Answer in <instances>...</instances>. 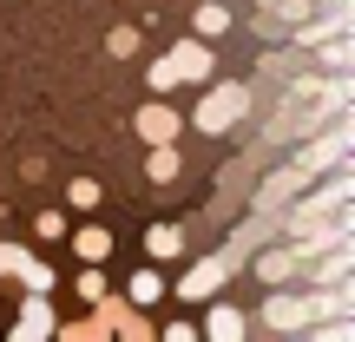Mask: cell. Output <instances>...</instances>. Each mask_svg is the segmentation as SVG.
<instances>
[{"label": "cell", "instance_id": "1", "mask_svg": "<svg viewBox=\"0 0 355 342\" xmlns=\"http://www.w3.org/2000/svg\"><path fill=\"white\" fill-rule=\"evenodd\" d=\"M243 119H250V86H243V79H204V92H198L184 126L198 132V139H224Z\"/></svg>", "mask_w": 355, "mask_h": 342}, {"label": "cell", "instance_id": "2", "mask_svg": "<svg viewBox=\"0 0 355 342\" xmlns=\"http://www.w3.org/2000/svg\"><path fill=\"white\" fill-rule=\"evenodd\" d=\"M349 152H355V119H349V105H343V112H329V126H316L309 139H296L290 165L303 171V178H322L336 158H349Z\"/></svg>", "mask_w": 355, "mask_h": 342}, {"label": "cell", "instance_id": "3", "mask_svg": "<svg viewBox=\"0 0 355 342\" xmlns=\"http://www.w3.org/2000/svg\"><path fill=\"white\" fill-rule=\"evenodd\" d=\"M263 330H270V336H303V330H309L303 283H270V296H263Z\"/></svg>", "mask_w": 355, "mask_h": 342}, {"label": "cell", "instance_id": "4", "mask_svg": "<svg viewBox=\"0 0 355 342\" xmlns=\"http://www.w3.org/2000/svg\"><path fill=\"white\" fill-rule=\"evenodd\" d=\"M230 277H237V270L224 264V250H211V257H198V264H191L184 277L171 283V296H178V303H204V296H217Z\"/></svg>", "mask_w": 355, "mask_h": 342}, {"label": "cell", "instance_id": "5", "mask_svg": "<svg viewBox=\"0 0 355 342\" xmlns=\"http://www.w3.org/2000/svg\"><path fill=\"white\" fill-rule=\"evenodd\" d=\"M132 132H139L145 145H178V139H184V112H178V105L165 99V92H158V99H145V105H139Z\"/></svg>", "mask_w": 355, "mask_h": 342}, {"label": "cell", "instance_id": "6", "mask_svg": "<svg viewBox=\"0 0 355 342\" xmlns=\"http://www.w3.org/2000/svg\"><path fill=\"white\" fill-rule=\"evenodd\" d=\"M270 237H277V217H270V211L237 217V224H230V237H224V264H230V270H243V257H250V250H263Z\"/></svg>", "mask_w": 355, "mask_h": 342}, {"label": "cell", "instance_id": "7", "mask_svg": "<svg viewBox=\"0 0 355 342\" xmlns=\"http://www.w3.org/2000/svg\"><path fill=\"white\" fill-rule=\"evenodd\" d=\"M303 185H309V178L296 171V165H277V171H263V178H257V191H250V211H270V217H277V211H283V204H290Z\"/></svg>", "mask_w": 355, "mask_h": 342}, {"label": "cell", "instance_id": "8", "mask_svg": "<svg viewBox=\"0 0 355 342\" xmlns=\"http://www.w3.org/2000/svg\"><path fill=\"white\" fill-rule=\"evenodd\" d=\"M204 336H211V342H243V336H250V316H243V303H230L224 290L204 296Z\"/></svg>", "mask_w": 355, "mask_h": 342}, {"label": "cell", "instance_id": "9", "mask_svg": "<svg viewBox=\"0 0 355 342\" xmlns=\"http://www.w3.org/2000/svg\"><path fill=\"white\" fill-rule=\"evenodd\" d=\"M309 13H316V0H257V33L283 40L296 20H309Z\"/></svg>", "mask_w": 355, "mask_h": 342}, {"label": "cell", "instance_id": "10", "mask_svg": "<svg viewBox=\"0 0 355 342\" xmlns=\"http://www.w3.org/2000/svg\"><path fill=\"white\" fill-rule=\"evenodd\" d=\"M165 60H171L178 86H204V79H211V66H217V60H211V46H198V33H191V40H178Z\"/></svg>", "mask_w": 355, "mask_h": 342}, {"label": "cell", "instance_id": "11", "mask_svg": "<svg viewBox=\"0 0 355 342\" xmlns=\"http://www.w3.org/2000/svg\"><path fill=\"white\" fill-rule=\"evenodd\" d=\"M53 303H46V290H26V303H20V316H13V342H33V336H53Z\"/></svg>", "mask_w": 355, "mask_h": 342}, {"label": "cell", "instance_id": "12", "mask_svg": "<svg viewBox=\"0 0 355 342\" xmlns=\"http://www.w3.org/2000/svg\"><path fill=\"white\" fill-rule=\"evenodd\" d=\"M309 53H316V66H322V73H355V26H349V33L316 40Z\"/></svg>", "mask_w": 355, "mask_h": 342}, {"label": "cell", "instance_id": "13", "mask_svg": "<svg viewBox=\"0 0 355 342\" xmlns=\"http://www.w3.org/2000/svg\"><path fill=\"white\" fill-rule=\"evenodd\" d=\"M230 20H237V13H230L224 0H198V13H191V33H198V40H224Z\"/></svg>", "mask_w": 355, "mask_h": 342}, {"label": "cell", "instance_id": "14", "mask_svg": "<svg viewBox=\"0 0 355 342\" xmlns=\"http://www.w3.org/2000/svg\"><path fill=\"white\" fill-rule=\"evenodd\" d=\"M73 257L105 264V257H112V230H105V224H79V230H73Z\"/></svg>", "mask_w": 355, "mask_h": 342}, {"label": "cell", "instance_id": "15", "mask_svg": "<svg viewBox=\"0 0 355 342\" xmlns=\"http://www.w3.org/2000/svg\"><path fill=\"white\" fill-rule=\"evenodd\" d=\"M178 171H184V158H178V145H145V178H152V185H171Z\"/></svg>", "mask_w": 355, "mask_h": 342}, {"label": "cell", "instance_id": "16", "mask_svg": "<svg viewBox=\"0 0 355 342\" xmlns=\"http://www.w3.org/2000/svg\"><path fill=\"white\" fill-rule=\"evenodd\" d=\"M13 283H20V290H46V296H53V283H60V277H53V264H46V257H33V250H26V257H20V270H13Z\"/></svg>", "mask_w": 355, "mask_h": 342}, {"label": "cell", "instance_id": "17", "mask_svg": "<svg viewBox=\"0 0 355 342\" xmlns=\"http://www.w3.org/2000/svg\"><path fill=\"white\" fill-rule=\"evenodd\" d=\"M145 257H184V224H152L145 230Z\"/></svg>", "mask_w": 355, "mask_h": 342}, {"label": "cell", "instance_id": "18", "mask_svg": "<svg viewBox=\"0 0 355 342\" xmlns=\"http://www.w3.org/2000/svg\"><path fill=\"white\" fill-rule=\"evenodd\" d=\"M125 296H132V303H139V309H152L158 296H165V277H158L152 264H145V270H132V283H125Z\"/></svg>", "mask_w": 355, "mask_h": 342}, {"label": "cell", "instance_id": "19", "mask_svg": "<svg viewBox=\"0 0 355 342\" xmlns=\"http://www.w3.org/2000/svg\"><path fill=\"white\" fill-rule=\"evenodd\" d=\"M66 204H73V211H99V204H105V185H99V178H73V185H66Z\"/></svg>", "mask_w": 355, "mask_h": 342}, {"label": "cell", "instance_id": "20", "mask_svg": "<svg viewBox=\"0 0 355 342\" xmlns=\"http://www.w3.org/2000/svg\"><path fill=\"white\" fill-rule=\"evenodd\" d=\"M53 336H66V342H99V336H112L99 316H73V323H53Z\"/></svg>", "mask_w": 355, "mask_h": 342}, {"label": "cell", "instance_id": "21", "mask_svg": "<svg viewBox=\"0 0 355 342\" xmlns=\"http://www.w3.org/2000/svg\"><path fill=\"white\" fill-rule=\"evenodd\" d=\"M139 46H145V33H139V26H112V33H105V53H112V60H132Z\"/></svg>", "mask_w": 355, "mask_h": 342}, {"label": "cell", "instance_id": "22", "mask_svg": "<svg viewBox=\"0 0 355 342\" xmlns=\"http://www.w3.org/2000/svg\"><path fill=\"white\" fill-rule=\"evenodd\" d=\"M33 237H40V243L66 237V217H60V211H33Z\"/></svg>", "mask_w": 355, "mask_h": 342}, {"label": "cell", "instance_id": "23", "mask_svg": "<svg viewBox=\"0 0 355 342\" xmlns=\"http://www.w3.org/2000/svg\"><path fill=\"white\" fill-rule=\"evenodd\" d=\"M73 290H79V296H86V303H92V296L105 290V264H86V270H79V277H73Z\"/></svg>", "mask_w": 355, "mask_h": 342}, {"label": "cell", "instance_id": "24", "mask_svg": "<svg viewBox=\"0 0 355 342\" xmlns=\"http://www.w3.org/2000/svg\"><path fill=\"white\" fill-rule=\"evenodd\" d=\"M112 336H125V342H145V336H152V323H145V309H125Z\"/></svg>", "mask_w": 355, "mask_h": 342}, {"label": "cell", "instance_id": "25", "mask_svg": "<svg viewBox=\"0 0 355 342\" xmlns=\"http://www.w3.org/2000/svg\"><path fill=\"white\" fill-rule=\"evenodd\" d=\"M152 92H178V73H171V60H152Z\"/></svg>", "mask_w": 355, "mask_h": 342}, {"label": "cell", "instance_id": "26", "mask_svg": "<svg viewBox=\"0 0 355 342\" xmlns=\"http://www.w3.org/2000/svg\"><path fill=\"white\" fill-rule=\"evenodd\" d=\"M20 257H26V243H7V237H0V277H13V270H20Z\"/></svg>", "mask_w": 355, "mask_h": 342}]
</instances>
